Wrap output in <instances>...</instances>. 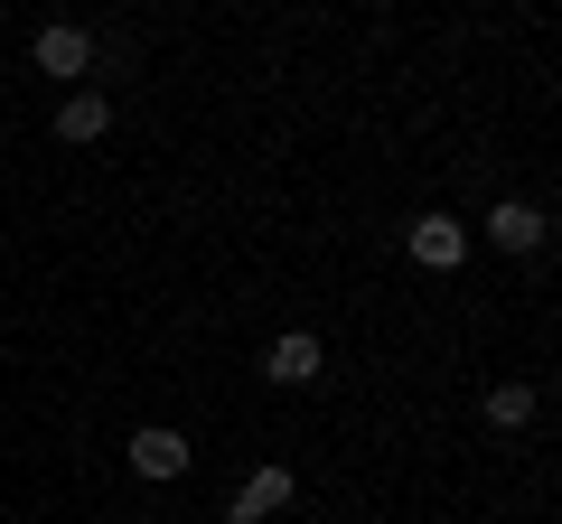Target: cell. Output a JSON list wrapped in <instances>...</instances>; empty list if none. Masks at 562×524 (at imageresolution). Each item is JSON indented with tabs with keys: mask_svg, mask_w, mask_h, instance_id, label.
Returning <instances> with one entry per match:
<instances>
[{
	"mask_svg": "<svg viewBox=\"0 0 562 524\" xmlns=\"http://www.w3.org/2000/svg\"><path fill=\"white\" fill-rule=\"evenodd\" d=\"M469 235H487V243H497V253H516V262H535L543 243H553V216H543L535 197H497V206H487L479 225H469Z\"/></svg>",
	"mask_w": 562,
	"mask_h": 524,
	"instance_id": "obj_1",
	"label": "cell"
},
{
	"mask_svg": "<svg viewBox=\"0 0 562 524\" xmlns=\"http://www.w3.org/2000/svg\"><path fill=\"white\" fill-rule=\"evenodd\" d=\"M469 243H479V235H469L460 216H441V206H422V216L403 225V253H413L422 272H460V262H469Z\"/></svg>",
	"mask_w": 562,
	"mask_h": 524,
	"instance_id": "obj_2",
	"label": "cell"
},
{
	"mask_svg": "<svg viewBox=\"0 0 562 524\" xmlns=\"http://www.w3.org/2000/svg\"><path fill=\"white\" fill-rule=\"evenodd\" d=\"M188 431H169V422H140L132 431V478H150V487H169V478H188Z\"/></svg>",
	"mask_w": 562,
	"mask_h": 524,
	"instance_id": "obj_3",
	"label": "cell"
},
{
	"mask_svg": "<svg viewBox=\"0 0 562 524\" xmlns=\"http://www.w3.org/2000/svg\"><path fill=\"white\" fill-rule=\"evenodd\" d=\"M301 497V478H291V459H272V468H254V478L235 487V505H225V524H272L281 505Z\"/></svg>",
	"mask_w": 562,
	"mask_h": 524,
	"instance_id": "obj_4",
	"label": "cell"
},
{
	"mask_svg": "<svg viewBox=\"0 0 562 524\" xmlns=\"http://www.w3.org/2000/svg\"><path fill=\"white\" fill-rule=\"evenodd\" d=\"M29 66H38V76H57V84H76L85 66H94V38H85L76 20H47L38 38H29Z\"/></svg>",
	"mask_w": 562,
	"mask_h": 524,
	"instance_id": "obj_5",
	"label": "cell"
},
{
	"mask_svg": "<svg viewBox=\"0 0 562 524\" xmlns=\"http://www.w3.org/2000/svg\"><path fill=\"white\" fill-rule=\"evenodd\" d=\"M319 365H328V346L310 338V328H281V338L262 346V375H272V384H291V394H301V384H319Z\"/></svg>",
	"mask_w": 562,
	"mask_h": 524,
	"instance_id": "obj_6",
	"label": "cell"
},
{
	"mask_svg": "<svg viewBox=\"0 0 562 524\" xmlns=\"http://www.w3.org/2000/svg\"><path fill=\"white\" fill-rule=\"evenodd\" d=\"M103 132H113V103H103L94 94V84H66V94H57V141H103Z\"/></svg>",
	"mask_w": 562,
	"mask_h": 524,
	"instance_id": "obj_7",
	"label": "cell"
},
{
	"mask_svg": "<svg viewBox=\"0 0 562 524\" xmlns=\"http://www.w3.org/2000/svg\"><path fill=\"white\" fill-rule=\"evenodd\" d=\"M487 431H525V422H535V412H543V394H535V384H525V375H506V384H487Z\"/></svg>",
	"mask_w": 562,
	"mask_h": 524,
	"instance_id": "obj_8",
	"label": "cell"
}]
</instances>
